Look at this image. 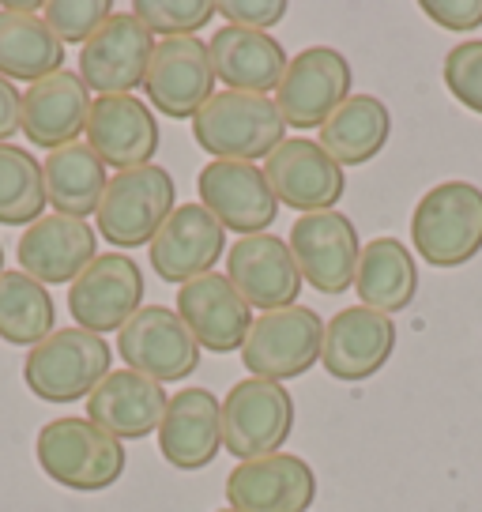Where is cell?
Returning a JSON list of instances; mask_svg holds the SVG:
<instances>
[{"label":"cell","instance_id":"9c48e42d","mask_svg":"<svg viewBox=\"0 0 482 512\" xmlns=\"http://www.w3.org/2000/svg\"><path fill=\"white\" fill-rule=\"evenodd\" d=\"M144 309V268L125 253L95 256L91 268L68 290V313L76 328L95 332H121Z\"/></svg>","mask_w":482,"mask_h":512},{"label":"cell","instance_id":"603a6c76","mask_svg":"<svg viewBox=\"0 0 482 512\" xmlns=\"http://www.w3.org/2000/svg\"><path fill=\"white\" fill-rule=\"evenodd\" d=\"M223 448V403L208 388H181L166 403L159 426L162 460L177 471H204Z\"/></svg>","mask_w":482,"mask_h":512},{"label":"cell","instance_id":"74e56055","mask_svg":"<svg viewBox=\"0 0 482 512\" xmlns=\"http://www.w3.org/2000/svg\"><path fill=\"white\" fill-rule=\"evenodd\" d=\"M23 125V95L16 91V83L0 76V144H8Z\"/></svg>","mask_w":482,"mask_h":512},{"label":"cell","instance_id":"f546056e","mask_svg":"<svg viewBox=\"0 0 482 512\" xmlns=\"http://www.w3.org/2000/svg\"><path fill=\"white\" fill-rule=\"evenodd\" d=\"M42 181H46V200L57 215L87 223V215H95L102 204L110 174L106 162L87 147V140H80L61 151H49V159L42 162Z\"/></svg>","mask_w":482,"mask_h":512},{"label":"cell","instance_id":"8992f818","mask_svg":"<svg viewBox=\"0 0 482 512\" xmlns=\"http://www.w3.org/2000/svg\"><path fill=\"white\" fill-rule=\"evenodd\" d=\"M324 320L309 305L260 313L241 343V366L260 381H294L321 362Z\"/></svg>","mask_w":482,"mask_h":512},{"label":"cell","instance_id":"8d00e7d4","mask_svg":"<svg viewBox=\"0 0 482 512\" xmlns=\"http://www.w3.org/2000/svg\"><path fill=\"white\" fill-rule=\"evenodd\" d=\"M422 12L445 31H475L482 27V0H422Z\"/></svg>","mask_w":482,"mask_h":512},{"label":"cell","instance_id":"5bb4252c","mask_svg":"<svg viewBox=\"0 0 482 512\" xmlns=\"http://www.w3.org/2000/svg\"><path fill=\"white\" fill-rule=\"evenodd\" d=\"M264 177L272 185L275 200L287 208L313 215V211H336L339 196L347 189V174L317 140L287 136L264 159Z\"/></svg>","mask_w":482,"mask_h":512},{"label":"cell","instance_id":"e0dca14e","mask_svg":"<svg viewBox=\"0 0 482 512\" xmlns=\"http://www.w3.org/2000/svg\"><path fill=\"white\" fill-rule=\"evenodd\" d=\"M226 279L234 283L249 309H290L302 294V272L290 256V245L283 238L268 234H249L238 238L226 253Z\"/></svg>","mask_w":482,"mask_h":512},{"label":"cell","instance_id":"d6986e66","mask_svg":"<svg viewBox=\"0 0 482 512\" xmlns=\"http://www.w3.org/2000/svg\"><path fill=\"white\" fill-rule=\"evenodd\" d=\"M226 501L234 512H306L317 501V475L294 452L238 464L226 475Z\"/></svg>","mask_w":482,"mask_h":512},{"label":"cell","instance_id":"f35d334b","mask_svg":"<svg viewBox=\"0 0 482 512\" xmlns=\"http://www.w3.org/2000/svg\"><path fill=\"white\" fill-rule=\"evenodd\" d=\"M0 275H4V249H0Z\"/></svg>","mask_w":482,"mask_h":512},{"label":"cell","instance_id":"5b68a950","mask_svg":"<svg viewBox=\"0 0 482 512\" xmlns=\"http://www.w3.org/2000/svg\"><path fill=\"white\" fill-rule=\"evenodd\" d=\"M177 208V185L170 170L162 166H136L110 177L95 211L98 234L117 249H140L151 245L162 223Z\"/></svg>","mask_w":482,"mask_h":512},{"label":"cell","instance_id":"d4e9b609","mask_svg":"<svg viewBox=\"0 0 482 512\" xmlns=\"http://www.w3.org/2000/svg\"><path fill=\"white\" fill-rule=\"evenodd\" d=\"M166 388L136 369H113L87 396V418L117 441H140L159 433L166 415Z\"/></svg>","mask_w":482,"mask_h":512},{"label":"cell","instance_id":"9a60e30c","mask_svg":"<svg viewBox=\"0 0 482 512\" xmlns=\"http://www.w3.org/2000/svg\"><path fill=\"white\" fill-rule=\"evenodd\" d=\"M392 351H396V324L377 309L347 305L332 320H324L321 366L332 381H370L388 366Z\"/></svg>","mask_w":482,"mask_h":512},{"label":"cell","instance_id":"2e32d148","mask_svg":"<svg viewBox=\"0 0 482 512\" xmlns=\"http://www.w3.org/2000/svg\"><path fill=\"white\" fill-rule=\"evenodd\" d=\"M215 68H211L208 42L200 38H162L151 64H147L144 91L151 98V110L166 117H189L204 110V102L215 95Z\"/></svg>","mask_w":482,"mask_h":512},{"label":"cell","instance_id":"4316f807","mask_svg":"<svg viewBox=\"0 0 482 512\" xmlns=\"http://www.w3.org/2000/svg\"><path fill=\"white\" fill-rule=\"evenodd\" d=\"M354 290L366 309L377 313H403L411 309L418 294V264L411 249L396 238H373L362 245L358 256V272H354Z\"/></svg>","mask_w":482,"mask_h":512},{"label":"cell","instance_id":"3957f363","mask_svg":"<svg viewBox=\"0 0 482 512\" xmlns=\"http://www.w3.org/2000/svg\"><path fill=\"white\" fill-rule=\"evenodd\" d=\"M415 253L430 268H460L482 253V189L471 181H441L411 211Z\"/></svg>","mask_w":482,"mask_h":512},{"label":"cell","instance_id":"7a4b0ae2","mask_svg":"<svg viewBox=\"0 0 482 512\" xmlns=\"http://www.w3.org/2000/svg\"><path fill=\"white\" fill-rule=\"evenodd\" d=\"M193 140L219 162H260L287 140V125L268 95L215 91L193 117Z\"/></svg>","mask_w":482,"mask_h":512},{"label":"cell","instance_id":"d6a6232c","mask_svg":"<svg viewBox=\"0 0 482 512\" xmlns=\"http://www.w3.org/2000/svg\"><path fill=\"white\" fill-rule=\"evenodd\" d=\"M132 16L162 38H196V31L219 16V8L215 0H136Z\"/></svg>","mask_w":482,"mask_h":512},{"label":"cell","instance_id":"ab89813d","mask_svg":"<svg viewBox=\"0 0 482 512\" xmlns=\"http://www.w3.org/2000/svg\"><path fill=\"white\" fill-rule=\"evenodd\" d=\"M219 512H234V509H219Z\"/></svg>","mask_w":482,"mask_h":512},{"label":"cell","instance_id":"7402d4cb","mask_svg":"<svg viewBox=\"0 0 482 512\" xmlns=\"http://www.w3.org/2000/svg\"><path fill=\"white\" fill-rule=\"evenodd\" d=\"M177 317L193 332L200 351L230 354L241 351V343L253 328V309L241 298L226 275L211 272L177 290Z\"/></svg>","mask_w":482,"mask_h":512},{"label":"cell","instance_id":"cb8c5ba5","mask_svg":"<svg viewBox=\"0 0 482 512\" xmlns=\"http://www.w3.org/2000/svg\"><path fill=\"white\" fill-rule=\"evenodd\" d=\"M91 91L80 80V72H53L46 80L27 87L23 95V125L19 132L31 140L34 147L46 151H61L68 144H80L87 132V117H91Z\"/></svg>","mask_w":482,"mask_h":512},{"label":"cell","instance_id":"7c38bea8","mask_svg":"<svg viewBox=\"0 0 482 512\" xmlns=\"http://www.w3.org/2000/svg\"><path fill=\"white\" fill-rule=\"evenodd\" d=\"M196 192H200V204L215 215V223L223 230H238V238L268 234V226L283 208L264 177V166L257 162L211 159L196 177Z\"/></svg>","mask_w":482,"mask_h":512},{"label":"cell","instance_id":"44dd1931","mask_svg":"<svg viewBox=\"0 0 482 512\" xmlns=\"http://www.w3.org/2000/svg\"><path fill=\"white\" fill-rule=\"evenodd\" d=\"M87 147L106 162V170H136L151 166L159 151V121L155 110L136 95L95 98L87 117Z\"/></svg>","mask_w":482,"mask_h":512},{"label":"cell","instance_id":"52a82bcc","mask_svg":"<svg viewBox=\"0 0 482 512\" xmlns=\"http://www.w3.org/2000/svg\"><path fill=\"white\" fill-rule=\"evenodd\" d=\"M294 430V396L279 381H238L223 400V448L238 464L283 452Z\"/></svg>","mask_w":482,"mask_h":512},{"label":"cell","instance_id":"ac0fdd59","mask_svg":"<svg viewBox=\"0 0 482 512\" xmlns=\"http://www.w3.org/2000/svg\"><path fill=\"white\" fill-rule=\"evenodd\" d=\"M98 256V234L83 219L42 215L19 234L16 260L19 272L38 279L42 287H72Z\"/></svg>","mask_w":482,"mask_h":512},{"label":"cell","instance_id":"30bf717a","mask_svg":"<svg viewBox=\"0 0 482 512\" xmlns=\"http://www.w3.org/2000/svg\"><path fill=\"white\" fill-rule=\"evenodd\" d=\"M121 362L151 381H189L200 369V343L166 305H144L136 317L117 332Z\"/></svg>","mask_w":482,"mask_h":512},{"label":"cell","instance_id":"f1b7e54d","mask_svg":"<svg viewBox=\"0 0 482 512\" xmlns=\"http://www.w3.org/2000/svg\"><path fill=\"white\" fill-rule=\"evenodd\" d=\"M392 136V113L377 95H351L328 121L321 125L317 144L347 170L366 166L385 151Z\"/></svg>","mask_w":482,"mask_h":512},{"label":"cell","instance_id":"484cf974","mask_svg":"<svg viewBox=\"0 0 482 512\" xmlns=\"http://www.w3.org/2000/svg\"><path fill=\"white\" fill-rule=\"evenodd\" d=\"M215 80L226 83V91L245 95H268L283 83L287 72V49L264 31H241V27H219L208 42Z\"/></svg>","mask_w":482,"mask_h":512},{"label":"cell","instance_id":"4fadbf2b","mask_svg":"<svg viewBox=\"0 0 482 512\" xmlns=\"http://www.w3.org/2000/svg\"><path fill=\"white\" fill-rule=\"evenodd\" d=\"M155 46V34L132 12H113L106 27L80 49V80L98 98L132 95L136 87H144Z\"/></svg>","mask_w":482,"mask_h":512},{"label":"cell","instance_id":"8fae6325","mask_svg":"<svg viewBox=\"0 0 482 512\" xmlns=\"http://www.w3.org/2000/svg\"><path fill=\"white\" fill-rule=\"evenodd\" d=\"M287 245L302 272V283H309L317 294H343L354 287L362 241L343 211L298 215V223L290 226Z\"/></svg>","mask_w":482,"mask_h":512},{"label":"cell","instance_id":"6da1fadb","mask_svg":"<svg viewBox=\"0 0 482 512\" xmlns=\"http://www.w3.org/2000/svg\"><path fill=\"white\" fill-rule=\"evenodd\" d=\"M38 467L46 471L49 482L76 490V494H98L110 490L113 482L125 475V441L98 430L91 418H53L38 430L34 441Z\"/></svg>","mask_w":482,"mask_h":512},{"label":"cell","instance_id":"ba28073f","mask_svg":"<svg viewBox=\"0 0 482 512\" xmlns=\"http://www.w3.org/2000/svg\"><path fill=\"white\" fill-rule=\"evenodd\" d=\"M351 61L332 46H309L290 57L283 83L275 87V110L287 128H321L351 98Z\"/></svg>","mask_w":482,"mask_h":512},{"label":"cell","instance_id":"e575fe53","mask_svg":"<svg viewBox=\"0 0 482 512\" xmlns=\"http://www.w3.org/2000/svg\"><path fill=\"white\" fill-rule=\"evenodd\" d=\"M445 87L464 110L482 117V38H467L445 57Z\"/></svg>","mask_w":482,"mask_h":512},{"label":"cell","instance_id":"d590c367","mask_svg":"<svg viewBox=\"0 0 482 512\" xmlns=\"http://www.w3.org/2000/svg\"><path fill=\"white\" fill-rule=\"evenodd\" d=\"M226 27H241V31H272L275 23L287 16V0H219L215 4Z\"/></svg>","mask_w":482,"mask_h":512},{"label":"cell","instance_id":"ffe728a7","mask_svg":"<svg viewBox=\"0 0 482 512\" xmlns=\"http://www.w3.org/2000/svg\"><path fill=\"white\" fill-rule=\"evenodd\" d=\"M226 253V230L215 223L200 200L181 204L174 215L162 223V230L151 241V268L162 283L185 287L200 275H211L215 260Z\"/></svg>","mask_w":482,"mask_h":512},{"label":"cell","instance_id":"277c9868","mask_svg":"<svg viewBox=\"0 0 482 512\" xmlns=\"http://www.w3.org/2000/svg\"><path fill=\"white\" fill-rule=\"evenodd\" d=\"M113 373V347L95 332L83 328H57L49 339L27 351L23 381L38 400L76 403L87 400L98 384Z\"/></svg>","mask_w":482,"mask_h":512},{"label":"cell","instance_id":"4dcf8cb0","mask_svg":"<svg viewBox=\"0 0 482 512\" xmlns=\"http://www.w3.org/2000/svg\"><path fill=\"white\" fill-rule=\"evenodd\" d=\"M57 305L49 290L27 272L0 275V339L12 347H38L57 328Z\"/></svg>","mask_w":482,"mask_h":512},{"label":"cell","instance_id":"836d02e7","mask_svg":"<svg viewBox=\"0 0 482 512\" xmlns=\"http://www.w3.org/2000/svg\"><path fill=\"white\" fill-rule=\"evenodd\" d=\"M110 16H113L110 0H49V4H42L46 27L65 46H87L106 27Z\"/></svg>","mask_w":482,"mask_h":512},{"label":"cell","instance_id":"83f0119b","mask_svg":"<svg viewBox=\"0 0 482 512\" xmlns=\"http://www.w3.org/2000/svg\"><path fill=\"white\" fill-rule=\"evenodd\" d=\"M65 68V42L46 27L42 12L0 8V76L38 83Z\"/></svg>","mask_w":482,"mask_h":512},{"label":"cell","instance_id":"1f68e13d","mask_svg":"<svg viewBox=\"0 0 482 512\" xmlns=\"http://www.w3.org/2000/svg\"><path fill=\"white\" fill-rule=\"evenodd\" d=\"M42 162L27 147L0 144V226H31L46 215Z\"/></svg>","mask_w":482,"mask_h":512}]
</instances>
